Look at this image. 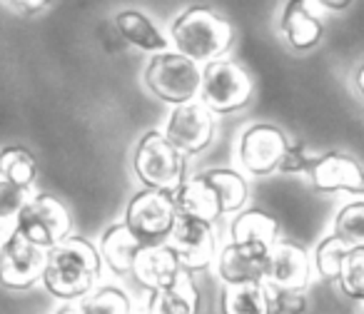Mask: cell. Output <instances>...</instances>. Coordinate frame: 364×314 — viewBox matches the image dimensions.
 Here are the masks:
<instances>
[{
  "label": "cell",
  "mask_w": 364,
  "mask_h": 314,
  "mask_svg": "<svg viewBox=\"0 0 364 314\" xmlns=\"http://www.w3.org/2000/svg\"><path fill=\"white\" fill-rule=\"evenodd\" d=\"M200 80H203V65L172 48L150 55L142 70V82L147 92L165 102L167 107L198 100Z\"/></svg>",
  "instance_id": "5"
},
{
  "label": "cell",
  "mask_w": 364,
  "mask_h": 314,
  "mask_svg": "<svg viewBox=\"0 0 364 314\" xmlns=\"http://www.w3.org/2000/svg\"><path fill=\"white\" fill-rule=\"evenodd\" d=\"M188 160L190 157L177 150L162 130H147L132 147L130 165L142 188L172 193L188 180Z\"/></svg>",
  "instance_id": "3"
},
{
  "label": "cell",
  "mask_w": 364,
  "mask_h": 314,
  "mask_svg": "<svg viewBox=\"0 0 364 314\" xmlns=\"http://www.w3.org/2000/svg\"><path fill=\"white\" fill-rule=\"evenodd\" d=\"M8 232H11V229L6 227V222H0V249H3V242H6Z\"/></svg>",
  "instance_id": "36"
},
{
  "label": "cell",
  "mask_w": 364,
  "mask_h": 314,
  "mask_svg": "<svg viewBox=\"0 0 364 314\" xmlns=\"http://www.w3.org/2000/svg\"><path fill=\"white\" fill-rule=\"evenodd\" d=\"M170 48L193 58L200 65L225 58L235 45V28L210 6H190L170 23Z\"/></svg>",
  "instance_id": "2"
},
{
  "label": "cell",
  "mask_w": 364,
  "mask_h": 314,
  "mask_svg": "<svg viewBox=\"0 0 364 314\" xmlns=\"http://www.w3.org/2000/svg\"><path fill=\"white\" fill-rule=\"evenodd\" d=\"M264 269H267V249L228 239L215 254V272H218L223 287L264 284Z\"/></svg>",
  "instance_id": "14"
},
{
  "label": "cell",
  "mask_w": 364,
  "mask_h": 314,
  "mask_svg": "<svg viewBox=\"0 0 364 314\" xmlns=\"http://www.w3.org/2000/svg\"><path fill=\"white\" fill-rule=\"evenodd\" d=\"M167 244L180 257L182 267L188 269L190 274L205 272V269L213 267L215 254L220 249L215 224L195 217H177Z\"/></svg>",
  "instance_id": "12"
},
{
  "label": "cell",
  "mask_w": 364,
  "mask_h": 314,
  "mask_svg": "<svg viewBox=\"0 0 364 314\" xmlns=\"http://www.w3.org/2000/svg\"><path fill=\"white\" fill-rule=\"evenodd\" d=\"M279 33L292 50L309 53L324 40L327 26L309 0H287L279 13Z\"/></svg>",
  "instance_id": "15"
},
{
  "label": "cell",
  "mask_w": 364,
  "mask_h": 314,
  "mask_svg": "<svg viewBox=\"0 0 364 314\" xmlns=\"http://www.w3.org/2000/svg\"><path fill=\"white\" fill-rule=\"evenodd\" d=\"M203 297L193 274L182 272L172 284L147 292L145 314H200Z\"/></svg>",
  "instance_id": "18"
},
{
  "label": "cell",
  "mask_w": 364,
  "mask_h": 314,
  "mask_svg": "<svg viewBox=\"0 0 364 314\" xmlns=\"http://www.w3.org/2000/svg\"><path fill=\"white\" fill-rule=\"evenodd\" d=\"M105 264L97 244L82 234H68L50 249H46V267L41 284L46 292L63 302H77L102 279Z\"/></svg>",
  "instance_id": "1"
},
{
  "label": "cell",
  "mask_w": 364,
  "mask_h": 314,
  "mask_svg": "<svg viewBox=\"0 0 364 314\" xmlns=\"http://www.w3.org/2000/svg\"><path fill=\"white\" fill-rule=\"evenodd\" d=\"M329 232L347 249L364 247V197H354L337 210Z\"/></svg>",
  "instance_id": "26"
},
{
  "label": "cell",
  "mask_w": 364,
  "mask_h": 314,
  "mask_svg": "<svg viewBox=\"0 0 364 314\" xmlns=\"http://www.w3.org/2000/svg\"><path fill=\"white\" fill-rule=\"evenodd\" d=\"M97 252H100L102 264L112 277L125 279L132 272V264L140 252V242L132 237L130 229L120 220V222H112L102 229L100 239H97Z\"/></svg>",
  "instance_id": "20"
},
{
  "label": "cell",
  "mask_w": 364,
  "mask_h": 314,
  "mask_svg": "<svg viewBox=\"0 0 364 314\" xmlns=\"http://www.w3.org/2000/svg\"><path fill=\"white\" fill-rule=\"evenodd\" d=\"M33 190H26L21 185L11 183V180L0 178V222H11L18 217L23 205L28 202Z\"/></svg>",
  "instance_id": "30"
},
{
  "label": "cell",
  "mask_w": 364,
  "mask_h": 314,
  "mask_svg": "<svg viewBox=\"0 0 364 314\" xmlns=\"http://www.w3.org/2000/svg\"><path fill=\"white\" fill-rule=\"evenodd\" d=\"M82 314H132V299L120 284H97L95 289L77 299Z\"/></svg>",
  "instance_id": "25"
},
{
  "label": "cell",
  "mask_w": 364,
  "mask_h": 314,
  "mask_svg": "<svg viewBox=\"0 0 364 314\" xmlns=\"http://www.w3.org/2000/svg\"><path fill=\"white\" fill-rule=\"evenodd\" d=\"M46 267V249L28 242L18 229H11L0 249V287L11 292H28L41 284Z\"/></svg>",
  "instance_id": "10"
},
{
  "label": "cell",
  "mask_w": 364,
  "mask_h": 314,
  "mask_svg": "<svg viewBox=\"0 0 364 314\" xmlns=\"http://www.w3.org/2000/svg\"><path fill=\"white\" fill-rule=\"evenodd\" d=\"M349 249L334 237L332 232H327L309 254H312V267L314 274L324 282H337L339 272H342L344 257H347Z\"/></svg>",
  "instance_id": "27"
},
{
  "label": "cell",
  "mask_w": 364,
  "mask_h": 314,
  "mask_svg": "<svg viewBox=\"0 0 364 314\" xmlns=\"http://www.w3.org/2000/svg\"><path fill=\"white\" fill-rule=\"evenodd\" d=\"M220 314H269L264 284H235L223 287Z\"/></svg>",
  "instance_id": "23"
},
{
  "label": "cell",
  "mask_w": 364,
  "mask_h": 314,
  "mask_svg": "<svg viewBox=\"0 0 364 314\" xmlns=\"http://www.w3.org/2000/svg\"><path fill=\"white\" fill-rule=\"evenodd\" d=\"M177 222L175 205L170 193L162 190L142 188L127 200L122 224L130 229L132 237L140 242V247H157L167 244L172 234V227Z\"/></svg>",
  "instance_id": "6"
},
{
  "label": "cell",
  "mask_w": 364,
  "mask_h": 314,
  "mask_svg": "<svg viewBox=\"0 0 364 314\" xmlns=\"http://www.w3.org/2000/svg\"><path fill=\"white\" fill-rule=\"evenodd\" d=\"M215 130H218L215 115L200 100L172 105L165 115V125H162L167 140L188 157L208 150L215 140Z\"/></svg>",
  "instance_id": "9"
},
{
  "label": "cell",
  "mask_w": 364,
  "mask_h": 314,
  "mask_svg": "<svg viewBox=\"0 0 364 314\" xmlns=\"http://www.w3.org/2000/svg\"><path fill=\"white\" fill-rule=\"evenodd\" d=\"M115 31L127 45L137 48V50L155 55L170 48V38L157 28L147 13L137 11V8H125L115 16Z\"/></svg>",
  "instance_id": "21"
},
{
  "label": "cell",
  "mask_w": 364,
  "mask_h": 314,
  "mask_svg": "<svg viewBox=\"0 0 364 314\" xmlns=\"http://www.w3.org/2000/svg\"><path fill=\"white\" fill-rule=\"evenodd\" d=\"M312 190L322 195H349L364 197V165L357 157L342 150H327L314 155V163L307 173Z\"/></svg>",
  "instance_id": "11"
},
{
  "label": "cell",
  "mask_w": 364,
  "mask_h": 314,
  "mask_svg": "<svg viewBox=\"0 0 364 314\" xmlns=\"http://www.w3.org/2000/svg\"><path fill=\"white\" fill-rule=\"evenodd\" d=\"M264 289H267L269 314H307V289L274 287V284H264Z\"/></svg>",
  "instance_id": "29"
},
{
  "label": "cell",
  "mask_w": 364,
  "mask_h": 314,
  "mask_svg": "<svg viewBox=\"0 0 364 314\" xmlns=\"http://www.w3.org/2000/svg\"><path fill=\"white\" fill-rule=\"evenodd\" d=\"M314 163V155L307 150V145L299 140H289L287 150H284L282 155V163H279V170L277 173L282 175H307L309 168H312Z\"/></svg>",
  "instance_id": "31"
},
{
  "label": "cell",
  "mask_w": 364,
  "mask_h": 314,
  "mask_svg": "<svg viewBox=\"0 0 364 314\" xmlns=\"http://www.w3.org/2000/svg\"><path fill=\"white\" fill-rule=\"evenodd\" d=\"M292 137L274 122H252L237 137L235 160L247 178L262 180L279 170L282 155Z\"/></svg>",
  "instance_id": "8"
},
{
  "label": "cell",
  "mask_w": 364,
  "mask_h": 314,
  "mask_svg": "<svg viewBox=\"0 0 364 314\" xmlns=\"http://www.w3.org/2000/svg\"><path fill=\"white\" fill-rule=\"evenodd\" d=\"M200 178L210 185L223 210L225 217L240 212L250 200V180L242 170L237 168H210L203 170Z\"/></svg>",
  "instance_id": "22"
},
{
  "label": "cell",
  "mask_w": 364,
  "mask_h": 314,
  "mask_svg": "<svg viewBox=\"0 0 364 314\" xmlns=\"http://www.w3.org/2000/svg\"><path fill=\"white\" fill-rule=\"evenodd\" d=\"M53 314H82V312H80V307H77V302H63Z\"/></svg>",
  "instance_id": "34"
},
{
  "label": "cell",
  "mask_w": 364,
  "mask_h": 314,
  "mask_svg": "<svg viewBox=\"0 0 364 314\" xmlns=\"http://www.w3.org/2000/svg\"><path fill=\"white\" fill-rule=\"evenodd\" d=\"M182 272H188V269L182 267L180 257L172 252L170 244H157V247H140L130 279H135L142 289L152 292V289L172 284Z\"/></svg>",
  "instance_id": "16"
},
{
  "label": "cell",
  "mask_w": 364,
  "mask_h": 314,
  "mask_svg": "<svg viewBox=\"0 0 364 314\" xmlns=\"http://www.w3.org/2000/svg\"><path fill=\"white\" fill-rule=\"evenodd\" d=\"M362 314H364V312H362Z\"/></svg>",
  "instance_id": "37"
},
{
  "label": "cell",
  "mask_w": 364,
  "mask_h": 314,
  "mask_svg": "<svg viewBox=\"0 0 364 314\" xmlns=\"http://www.w3.org/2000/svg\"><path fill=\"white\" fill-rule=\"evenodd\" d=\"M314 277L312 254L297 239L279 237L267 252V269H264V284L289 289H307Z\"/></svg>",
  "instance_id": "13"
},
{
  "label": "cell",
  "mask_w": 364,
  "mask_h": 314,
  "mask_svg": "<svg viewBox=\"0 0 364 314\" xmlns=\"http://www.w3.org/2000/svg\"><path fill=\"white\" fill-rule=\"evenodd\" d=\"M6 3L13 11L23 13V16H38V13H43L50 6L53 0H6Z\"/></svg>",
  "instance_id": "32"
},
{
  "label": "cell",
  "mask_w": 364,
  "mask_h": 314,
  "mask_svg": "<svg viewBox=\"0 0 364 314\" xmlns=\"http://www.w3.org/2000/svg\"><path fill=\"white\" fill-rule=\"evenodd\" d=\"M0 178L11 180L26 190H33L38 180V160L28 147L6 145L0 147Z\"/></svg>",
  "instance_id": "24"
},
{
  "label": "cell",
  "mask_w": 364,
  "mask_h": 314,
  "mask_svg": "<svg viewBox=\"0 0 364 314\" xmlns=\"http://www.w3.org/2000/svg\"><path fill=\"white\" fill-rule=\"evenodd\" d=\"M170 197H172V205H175L177 217H195V220H205V222H213V224L225 220L218 197H215L210 185L205 183L200 175H193V178H188L182 185H177L170 193Z\"/></svg>",
  "instance_id": "19"
},
{
  "label": "cell",
  "mask_w": 364,
  "mask_h": 314,
  "mask_svg": "<svg viewBox=\"0 0 364 314\" xmlns=\"http://www.w3.org/2000/svg\"><path fill=\"white\" fill-rule=\"evenodd\" d=\"M230 242L250 244V247L267 249L282 237V224L272 212L259 207H242L240 212L230 215L228 224Z\"/></svg>",
  "instance_id": "17"
},
{
  "label": "cell",
  "mask_w": 364,
  "mask_h": 314,
  "mask_svg": "<svg viewBox=\"0 0 364 314\" xmlns=\"http://www.w3.org/2000/svg\"><path fill=\"white\" fill-rule=\"evenodd\" d=\"M337 284L344 297L364 302V247H354L347 252Z\"/></svg>",
  "instance_id": "28"
},
{
  "label": "cell",
  "mask_w": 364,
  "mask_h": 314,
  "mask_svg": "<svg viewBox=\"0 0 364 314\" xmlns=\"http://www.w3.org/2000/svg\"><path fill=\"white\" fill-rule=\"evenodd\" d=\"M354 87H357V92L364 97V63L357 67V72H354Z\"/></svg>",
  "instance_id": "35"
},
{
  "label": "cell",
  "mask_w": 364,
  "mask_h": 314,
  "mask_svg": "<svg viewBox=\"0 0 364 314\" xmlns=\"http://www.w3.org/2000/svg\"><path fill=\"white\" fill-rule=\"evenodd\" d=\"M309 3H314V6L322 8V11H327V13H344L352 8L354 0H309Z\"/></svg>",
  "instance_id": "33"
},
{
  "label": "cell",
  "mask_w": 364,
  "mask_h": 314,
  "mask_svg": "<svg viewBox=\"0 0 364 314\" xmlns=\"http://www.w3.org/2000/svg\"><path fill=\"white\" fill-rule=\"evenodd\" d=\"M255 95V77L235 58H218L203 65L198 100L213 115H235L245 110Z\"/></svg>",
  "instance_id": "4"
},
{
  "label": "cell",
  "mask_w": 364,
  "mask_h": 314,
  "mask_svg": "<svg viewBox=\"0 0 364 314\" xmlns=\"http://www.w3.org/2000/svg\"><path fill=\"white\" fill-rule=\"evenodd\" d=\"M13 229L41 249H50L73 232V215L60 197L50 193H31L28 202L13 220Z\"/></svg>",
  "instance_id": "7"
}]
</instances>
